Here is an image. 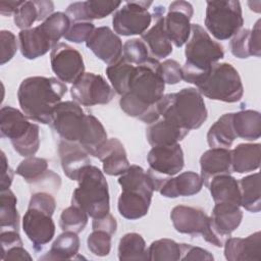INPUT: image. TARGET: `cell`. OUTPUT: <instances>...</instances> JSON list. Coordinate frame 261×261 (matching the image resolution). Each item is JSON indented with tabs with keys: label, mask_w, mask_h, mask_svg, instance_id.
I'll return each instance as SVG.
<instances>
[{
	"label": "cell",
	"mask_w": 261,
	"mask_h": 261,
	"mask_svg": "<svg viewBox=\"0 0 261 261\" xmlns=\"http://www.w3.org/2000/svg\"><path fill=\"white\" fill-rule=\"evenodd\" d=\"M164 89L161 63L157 59L149 57L144 63L135 65L128 90L121 96L119 106L128 116L151 124L160 117L157 103L164 96Z\"/></svg>",
	"instance_id": "6da1fadb"
},
{
	"label": "cell",
	"mask_w": 261,
	"mask_h": 261,
	"mask_svg": "<svg viewBox=\"0 0 261 261\" xmlns=\"http://www.w3.org/2000/svg\"><path fill=\"white\" fill-rule=\"evenodd\" d=\"M66 92L65 84L56 77L30 76L20 83L17 99L29 119L50 124L54 110Z\"/></svg>",
	"instance_id": "7a4b0ae2"
},
{
	"label": "cell",
	"mask_w": 261,
	"mask_h": 261,
	"mask_svg": "<svg viewBox=\"0 0 261 261\" xmlns=\"http://www.w3.org/2000/svg\"><path fill=\"white\" fill-rule=\"evenodd\" d=\"M159 115L181 128L197 129L207 119V109L196 88H184L177 93L164 95L157 103Z\"/></svg>",
	"instance_id": "3957f363"
},
{
	"label": "cell",
	"mask_w": 261,
	"mask_h": 261,
	"mask_svg": "<svg viewBox=\"0 0 261 261\" xmlns=\"http://www.w3.org/2000/svg\"><path fill=\"white\" fill-rule=\"evenodd\" d=\"M191 34L186 45V62L181 70L182 80L196 85L215 63L223 58L224 51L222 46L212 40L200 24H191Z\"/></svg>",
	"instance_id": "277c9868"
},
{
	"label": "cell",
	"mask_w": 261,
	"mask_h": 261,
	"mask_svg": "<svg viewBox=\"0 0 261 261\" xmlns=\"http://www.w3.org/2000/svg\"><path fill=\"white\" fill-rule=\"evenodd\" d=\"M121 194L117 208L125 219L136 220L147 215L154 188L147 172L139 165H130L118 178Z\"/></svg>",
	"instance_id": "5b68a950"
},
{
	"label": "cell",
	"mask_w": 261,
	"mask_h": 261,
	"mask_svg": "<svg viewBox=\"0 0 261 261\" xmlns=\"http://www.w3.org/2000/svg\"><path fill=\"white\" fill-rule=\"evenodd\" d=\"M79 187L73 191L71 204L80 207L90 217L99 218L110 213L108 184L103 172L88 165L77 177Z\"/></svg>",
	"instance_id": "8992f818"
},
{
	"label": "cell",
	"mask_w": 261,
	"mask_h": 261,
	"mask_svg": "<svg viewBox=\"0 0 261 261\" xmlns=\"http://www.w3.org/2000/svg\"><path fill=\"white\" fill-rule=\"evenodd\" d=\"M195 86L201 95L226 103L240 101L244 94L238 70L226 62L215 63Z\"/></svg>",
	"instance_id": "52a82bcc"
},
{
	"label": "cell",
	"mask_w": 261,
	"mask_h": 261,
	"mask_svg": "<svg viewBox=\"0 0 261 261\" xmlns=\"http://www.w3.org/2000/svg\"><path fill=\"white\" fill-rule=\"evenodd\" d=\"M206 4L205 27L215 39L228 40L241 30L244 19L239 1H207Z\"/></svg>",
	"instance_id": "ba28073f"
},
{
	"label": "cell",
	"mask_w": 261,
	"mask_h": 261,
	"mask_svg": "<svg viewBox=\"0 0 261 261\" xmlns=\"http://www.w3.org/2000/svg\"><path fill=\"white\" fill-rule=\"evenodd\" d=\"M149 169L146 171L154 191L160 188L170 177L177 174L185 165L184 152L180 145L155 146L149 151L147 155Z\"/></svg>",
	"instance_id": "9c48e42d"
},
{
	"label": "cell",
	"mask_w": 261,
	"mask_h": 261,
	"mask_svg": "<svg viewBox=\"0 0 261 261\" xmlns=\"http://www.w3.org/2000/svg\"><path fill=\"white\" fill-rule=\"evenodd\" d=\"M170 219L177 232L191 236L201 234L206 242L218 248L224 245V242L213 232L210 216L200 208L185 205L175 206L170 212Z\"/></svg>",
	"instance_id": "30bf717a"
},
{
	"label": "cell",
	"mask_w": 261,
	"mask_h": 261,
	"mask_svg": "<svg viewBox=\"0 0 261 261\" xmlns=\"http://www.w3.org/2000/svg\"><path fill=\"white\" fill-rule=\"evenodd\" d=\"M151 5V1L126 2L113 14L112 25L114 33L120 36H142L152 21V15L148 11Z\"/></svg>",
	"instance_id": "8fae6325"
},
{
	"label": "cell",
	"mask_w": 261,
	"mask_h": 261,
	"mask_svg": "<svg viewBox=\"0 0 261 261\" xmlns=\"http://www.w3.org/2000/svg\"><path fill=\"white\" fill-rule=\"evenodd\" d=\"M74 102L83 106H95L109 103L114 91L106 80L93 72H85L70 88Z\"/></svg>",
	"instance_id": "7c38bea8"
},
{
	"label": "cell",
	"mask_w": 261,
	"mask_h": 261,
	"mask_svg": "<svg viewBox=\"0 0 261 261\" xmlns=\"http://www.w3.org/2000/svg\"><path fill=\"white\" fill-rule=\"evenodd\" d=\"M86 115L76 102H61L54 110L50 125L61 140L79 142L85 127Z\"/></svg>",
	"instance_id": "4fadbf2b"
},
{
	"label": "cell",
	"mask_w": 261,
	"mask_h": 261,
	"mask_svg": "<svg viewBox=\"0 0 261 261\" xmlns=\"http://www.w3.org/2000/svg\"><path fill=\"white\" fill-rule=\"evenodd\" d=\"M53 72L62 83L74 84L85 73L82 54L65 43L56 44L50 53Z\"/></svg>",
	"instance_id": "5bb4252c"
},
{
	"label": "cell",
	"mask_w": 261,
	"mask_h": 261,
	"mask_svg": "<svg viewBox=\"0 0 261 261\" xmlns=\"http://www.w3.org/2000/svg\"><path fill=\"white\" fill-rule=\"evenodd\" d=\"M22 229L36 251H41L54 237L55 223L49 212L29 206L22 218Z\"/></svg>",
	"instance_id": "9a60e30c"
},
{
	"label": "cell",
	"mask_w": 261,
	"mask_h": 261,
	"mask_svg": "<svg viewBox=\"0 0 261 261\" xmlns=\"http://www.w3.org/2000/svg\"><path fill=\"white\" fill-rule=\"evenodd\" d=\"M194 9L187 1H174L168 7V12L163 16L164 30L170 42L176 47L184 46L191 36V18Z\"/></svg>",
	"instance_id": "2e32d148"
},
{
	"label": "cell",
	"mask_w": 261,
	"mask_h": 261,
	"mask_svg": "<svg viewBox=\"0 0 261 261\" xmlns=\"http://www.w3.org/2000/svg\"><path fill=\"white\" fill-rule=\"evenodd\" d=\"M86 46L108 65L122 56L121 39L108 27L96 28L87 40Z\"/></svg>",
	"instance_id": "e0dca14e"
},
{
	"label": "cell",
	"mask_w": 261,
	"mask_h": 261,
	"mask_svg": "<svg viewBox=\"0 0 261 261\" xmlns=\"http://www.w3.org/2000/svg\"><path fill=\"white\" fill-rule=\"evenodd\" d=\"M243 212L239 205L231 203H215L210 216L213 232L223 242L239 227Z\"/></svg>",
	"instance_id": "ac0fdd59"
},
{
	"label": "cell",
	"mask_w": 261,
	"mask_h": 261,
	"mask_svg": "<svg viewBox=\"0 0 261 261\" xmlns=\"http://www.w3.org/2000/svg\"><path fill=\"white\" fill-rule=\"evenodd\" d=\"M58 154L64 174L71 180H77L80 173L91 164L89 153L77 143L60 140Z\"/></svg>",
	"instance_id": "d6986e66"
},
{
	"label": "cell",
	"mask_w": 261,
	"mask_h": 261,
	"mask_svg": "<svg viewBox=\"0 0 261 261\" xmlns=\"http://www.w3.org/2000/svg\"><path fill=\"white\" fill-rule=\"evenodd\" d=\"M121 5L120 1H98L88 0L71 3L66 8V15L71 22L89 21L101 19L114 12Z\"/></svg>",
	"instance_id": "ffe728a7"
},
{
	"label": "cell",
	"mask_w": 261,
	"mask_h": 261,
	"mask_svg": "<svg viewBox=\"0 0 261 261\" xmlns=\"http://www.w3.org/2000/svg\"><path fill=\"white\" fill-rule=\"evenodd\" d=\"M34 123L23 112L11 106H3L0 110V135L1 138L9 139L14 145L21 141L31 132Z\"/></svg>",
	"instance_id": "44dd1931"
},
{
	"label": "cell",
	"mask_w": 261,
	"mask_h": 261,
	"mask_svg": "<svg viewBox=\"0 0 261 261\" xmlns=\"http://www.w3.org/2000/svg\"><path fill=\"white\" fill-rule=\"evenodd\" d=\"M200 176L206 187L213 177L221 174H230L233 172L230 150L225 148H211L205 151L200 158Z\"/></svg>",
	"instance_id": "7402d4cb"
},
{
	"label": "cell",
	"mask_w": 261,
	"mask_h": 261,
	"mask_svg": "<svg viewBox=\"0 0 261 261\" xmlns=\"http://www.w3.org/2000/svg\"><path fill=\"white\" fill-rule=\"evenodd\" d=\"M224 256L228 261L261 259V232L256 231L247 238H228L224 242Z\"/></svg>",
	"instance_id": "603a6c76"
},
{
	"label": "cell",
	"mask_w": 261,
	"mask_h": 261,
	"mask_svg": "<svg viewBox=\"0 0 261 261\" xmlns=\"http://www.w3.org/2000/svg\"><path fill=\"white\" fill-rule=\"evenodd\" d=\"M96 158L102 161L103 170L108 175H121L130 166L126 151L122 143L116 138L108 139L97 153Z\"/></svg>",
	"instance_id": "cb8c5ba5"
},
{
	"label": "cell",
	"mask_w": 261,
	"mask_h": 261,
	"mask_svg": "<svg viewBox=\"0 0 261 261\" xmlns=\"http://www.w3.org/2000/svg\"><path fill=\"white\" fill-rule=\"evenodd\" d=\"M18 41L19 50L22 56L30 60L45 55L55 46L40 24L35 28L20 31L18 34Z\"/></svg>",
	"instance_id": "d4e9b609"
},
{
	"label": "cell",
	"mask_w": 261,
	"mask_h": 261,
	"mask_svg": "<svg viewBox=\"0 0 261 261\" xmlns=\"http://www.w3.org/2000/svg\"><path fill=\"white\" fill-rule=\"evenodd\" d=\"M203 187L201 176L194 171H186L170 177L160 188L159 193L166 198L190 197L198 194Z\"/></svg>",
	"instance_id": "484cf974"
},
{
	"label": "cell",
	"mask_w": 261,
	"mask_h": 261,
	"mask_svg": "<svg viewBox=\"0 0 261 261\" xmlns=\"http://www.w3.org/2000/svg\"><path fill=\"white\" fill-rule=\"evenodd\" d=\"M53 10L54 4L52 1H23L13 14V20L20 31L28 30L35 21H44L54 13Z\"/></svg>",
	"instance_id": "4316f807"
},
{
	"label": "cell",
	"mask_w": 261,
	"mask_h": 261,
	"mask_svg": "<svg viewBox=\"0 0 261 261\" xmlns=\"http://www.w3.org/2000/svg\"><path fill=\"white\" fill-rule=\"evenodd\" d=\"M189 134L188 129L181 128L165 119H158L149 124L146 129V138L152 146H168L177 144Z\"/></svg>",
	"instance_id": "83f0119b"
},
{
	"label": "cell",
	"mask_w": 261,
	"mask_h": 261,
	"mask_svg": "<svg viewBox=\"0 0 261 261\" xmlns=\"http://www.w3.org/2000/svg\"><path fill=\"white\" fill-rule=\"evenodd\" d=\"M142 41L146 44L152 58L163 59L172 53V45L166 35L163 16L157 18L155 24L142 35Z\"/></svg>",
	"instance_id": "f1b7e54d"
},
{
	"label": "cell",
	"mask_w": 261,
	"mask_h": 261,
	"mask_svg": "<svg viewBox=\"0 0 261 261\" xmlns=\"http://www.w3.org/2000/svg\"><path fill=\"white\" fill-rule=\"evenodd\" d=\"M207 188L215 203H231L241 206L239 182L230 174H221L213 177Z\"/></svg>",
	"instance_id": "f546056e"
},
{
	"label": "cell",
	"mask_w": 261,
	"mask_h": 261,
	"mask_svg": "<svg viewBox=\"0 0 261 261\" xmlns=\"http://www.w3.org/2000/svg\"><path fill=\"white\" fill-rule=\"evenodd\" d=\"M232 170L238 173H247L254 171L260 166L261 145L256 144H239L230 150Z\"/></svg>",
	"instance_id": "4dcf8cb0"
},
{
	"label": "cell",
	"mask_w": 261,
	"mask_h": 261,
	"mask_svg": "<svg viewBox=\"0 0 261 261\" xmlns=\"http://www.w3.org/2000/svg\"><path fill=\"white\" fill-rule=\"evenodd\" d=\"M107 141V133L100 120L94 115L87 114L85 127L77 143L90 155L96 157L99 150Z\"/></svg>",
	"instance_id": "1f68e13d"
},
{
	"label": "cell",
	"mask_w": 261,
	"mask_h": 261,
	"mask_svg": "<svg viewBox=\"0 0 261 261\" xmlns=\"http://www.w3.org/2000/svg\"><path fill=\"white\" fill-rule=\"evenodd\" d=\"M233 113H225L220 116L207 133V143L211 148L229 149L237 135L232 124Z\"/></svg>",
	"instance_id": "d6a6232c"
},
{
	"label": "cell",
	"mask_w": 261,
	"mask_h": 261,
	"mask_svg": "<svg viewBox=\"0 0 261 261\" xmlns=\"http://www.w3.org/2000/svg\"><path fill=\"white\" fill-rule=\"evenodd\" d=\"M233 129L237 138L254 141L261 136V116L255 110H241L233 113Z\"/></svg>",
	"instance_id": "836d02e7"
},
{
	"label": "cell",
	"mask_w": 261,
	"mask_h": 261,
	"mask_svg": "<svg viewBox=\"0 0 261 261\" xmlns=\"http://www.w3.org/2000/svg\"><path fill=\"white\" fill-rule=\"evenodd\" d=\"M80 249V239L73 231H63L53 242L49 252L39 260H71L75 259Z\"/></svg>",
	"instance_id": "e575fe53"
},
{
	"label": "cell",
	"mask_w": 261,
	"mask_h": 261,
	"mask_svg": "<svg viewBox=\"0 0 261 261\" xmlns=\"http://www.w3.org/2000/svg\"><path fill=\"white\" fill-rule=\"evenodd\" d=\"M16 174L23 177L27 182L33 185L58 175L52 170H48V161L45 158L35 156L27 157L22 160L16 168Z\"/></svg>",
	"instance_id": "d590c367"
},
{
	"label": "cell",
	"mask_w": 261,
	"mask_h": 261,
	"mask_svg": "<svg viewBox=\"0 0 261 261\" xmlns=\"http://www.w3.org/2000/svg\"><path fill=\"white\" fill-rule=\"evenodd\" d=\"M238 182L241 193V206L252 213L260 212L261 197L259 172L245 176Z\"/></svg>",
	"instance_id": "8d00e7d4"
},
{
	"label": "cell",
	"mask_w": 261,
	"mask_h": 261,
	"mask_svg": "<svg viewBox=\"0 0 261 261\" xmlns=\"http://www.w3.org/2000/svg\"><path fill=\"white\" fill-rule=\"evenodd\" d=\"M118 259L126 260H149L148 249L143 237L137 232L125 233L119 241Z\"/></svg>",
	"instance_id": "74e56055"
},
{
	"label": "cell",
	"mask_w": 261,
	"mask_h": 261,
	"mask_svg": "<svg viewBox=\"0 0 261 261\" xmlns=\"http://www.w3.org/2000/svg\"><path fill=\"white\" fill-rule=\"evenodd\" d=\"M135 65L127 62L122 56L114 63L106 68V75L112 85V89L120 96L124 95L128 90L130 74Z\"/></svg>",
	"instance_id": "f35d334b"
},
{
	"label": "cell",
	"mask_w": 261,
	"mask_h": 261,
	"mask_svg": "<svg viewBox=\"0 0 261 261\" xmlns=\"http://www.w3.org/2000/svg\"><path fill=\"white\" fill-rule=\"evenodd\" d=\"M17 199L13 192L8 189L0 193V226L1 230L19 228V214L16 208Z\"/></svg>",
	"instance_id": "ab89813d"
},
{
	"label": "cell",
	"mask_w": 261,
	"mask_h": 261,
	"mask_svg": "<svg viewBox=\"0 0 261 261\" xmlns=\"http://www.w3.org/2000/svg\"><path fill=\"white\" fill-rule=\"evenodd\" d=\"M148 257L152 261L180 260L179 244L170 239H160L152 242L148 248Z\"/></svg>",
	"instance_id": "60d3db41"
},
{
	"label": "cell",
	"mask_w": 261,
	"mask_h": 261,
	"mask_svg": "<svg viewBox=\"0 0 261 261\" xmlns=\"http://www.w3.org/2000/svg\"><path fill=\"white\" fill-rule=\"evenodd\" d=\"M89 215L80 207L72 205L65 208L60 215L59 225L63 231H73L75 233L84 230L88 223Z\"/></svg>",
	"instance_id": "b9f144b4"
},
{
	"label": "cell",
	"mask_w": 261,
	"mask_h": 261,
	"mask_svg": "<svg viewBox=\"0 0 261 261\" xmlns=\"http://www.w3.org/2000/svg\"><path fill=\"white\" fill-rule=\"evenodd\" d=\"M70 19L65 12H54L44 21L41 22V27L47 33L54 45L58 44L59 40L65 36L69 27Z\"/></svg>",
	"instance_id": "7bdbcfd3"
},
{
	"label": "cell",
	"mask_w": 261,
	"mask_h": 261,
	"mask_svg": "<svg viewBox=\"0 0 261 261\" xmlns=\"http://www.w3.org/2000/svg\"><path fill=\"white\" fill-rule=\"evenodd\" d=\"M122 57L134 65H140L149 59V50L142 40L130 39L122 46Z\"/></svg>",
	"instance_id": "ee69618b"
},
{
	"label": "cell",
	"mask_w": 261,
	"mask_h": 261,
	"mask_svg": "<svg viewBox=\"0 0 261 261\" xmlns=\"http://www.w3.org/2000/svg\"><path fill=\"white\" fill-rule=\"evenodd\" d=\"M87 246L95 256H107L111 250V234L103 230H93L87 239Z\"/></svg>",
	"instance_id": "f6af8a7d"
},
{
	"label": "cell",
	"mask_w": 261,
	"mask_h": 261,
	"mask_svg": "<svg viewBox=\"0 0 261 261\" xmlns=\"http://www.w3.org/2000/svg\"><path fill=\"white\" fill-rule=\"evenodd\" d=\"M250 36H251V30L242 29L231 38L229 47H230V52L233 56L242 59L252 56Z\"/></svg>",
	"instance_id": "bcb514c9"
},
{
	"label": "cell",
	"mask_w": 261,
	"mask_h": 261,
	"mask_svg": "<svg viewBox=\"0 0 261 261\" xmlns=\"http://www.w3.org/2000/svg\"><path fill=\"white\" fill-rule=\"evenodd\" d=\"M95 25L93 22L89 21H79V22H71L70 27L63 37L66 41L72 43H82L87 42L90 38L92 33L95 30Z\"/></svg>",
	"instance_id": "7dc6e473"
},
{
	"label": "cell",
	"mask_w": 261,
	"mask_h": 261,
	"mask_svg": "<svg viewBox=\"0 0 261 261\" xmlns=\"http://www.w3.org/2000/svg\"><path fill=\"white\" fill-rule=\"evenodd\" d=\"M0 44H1V56L0 63L4 65L6 62L10 61L17 51V41L14 34L10 31L0 32Z\"/></svg>",
	"instance_id": "c3c4849f"
},
{
	"label": "cell",
	"mask_w": 261,
	"mask_h": 261,
	"mask_svg": "<svg viewBox=\"0 0 261 261\" xmlns=\"http://www.w3.org/2000/svg\"><path fill=\"white\" fill-rule=\"evenodd\" d=\"M161 72L165 84L175 85L182 80L181 66L173 59H167L161 63Z\"/></svg>",
	"instance_id": "681fc988"
},
{
	"label": "cell",
	"mask_w": 261,
	"mask_h": 261,
	"mask_svg": "<svg viewBox=\"0 0 261 261\" xmlns=\"http://www.w3.org/2000/svg\"><path fill=\"white\" fill-rule=\"evenodd\" d=\"M180 247V260H207L214 259L213 255L200 247H195L190 244H179Z\"/></svg>",
	"instance_id": "f907efd6"
},
{
	"label": "cell",
	"mask_w": 261,
	"mask_h": 261,
	"mask_svg": "<svg viewBox=\"0 0 261 261\" xmlns=\"http://www.w3.org/2000/svg\"><path fill=\"white\" fill-rule=\"evenodd\" d=\"M29 206L43 209L53 215L56 209V201L52 195L45 192H38L32 195Z\"/></svg>",
	"instance_id": "816d5d0a"
},
{
	"label": "cell",
	"mask_w": 261,
	"mask_h": 261,
	"mask_svg": "<svg viewBox=\"0 0 261 261\" xmlns=\"http://www.w3.org/2000/svg\"><path fill=\"white\" fill-rule=\"evenodd\" d=\"M92 227H93V230H103L112 236L116 232L117 222L115 218L110 213H108L103 217L93 218Z\"/></svg>",
	"instance_id": "f5cc1de1"
},
{
	"label": "cell",
	"mask_w": 261,
	"mask_h": 261,
	"mask_svg": "<svg viewBox=\"0 0 261 261\" xmlns=\"http://www.w3.org/2000/svg\"><path fill=\"white\" fill-rule=\"evenodd\" d=\"M0 237H1L2 253L6 252L7 250L15 246H22V241L17 230H13V229L1 230Z\"/></svg>",
	"instance_id": "db71d44e"
},
{
	"label": "cell",
	"mask_w": 261,
	"mask_h": 261,
	"mask_svg": "<svg viewBox=\"0 0 261 261\" xmlns=\"http://www.w3.org/2000/svg\"><path fill=\"white\" fill-rule=\"evenodd\" d=\"M1 185H0V191L8 190L12 184L13 179V171L8 165L7 158L4 154V152H1Z\"/></svg>",
	"instance_id": "11a10c76"
},
{
	"label": "cell",
	"mask_w": 261,
	"mask_h": 261,
	"mask_svg": "<svg viewBox=\"0 0 261 261\" xmlns=\"http://www.w3.org/2000/svg\"><path fill=\"white\" fill-rule=\"evenodd\" d=\"M1 259L8 260H32L31 255L22 246H15L4 253H1Z\"/></svg>",
	"instance_id": "9f6ffc18"
},
{
	"label": "cell",
	"mask_w": 261,
	"mask_h": 261,
	"mask_svg": "<svg viewBox=\"0 0 261 261\" xmlns=\"http://www.w3.org/2000/svg\"><path fill=\"white\" fill-rule=\"evenodd\" d=\"M260 22L261 20L258 19L255 23L254 28L251 30L250 36V43H251V52L252 56L259 57L261 55V36H260Z\"/></svg>",
	"instance_id": "6f0895ef"
},
{
	"label": "cell",
	"mask_w": 261,
	"mask_h": 261,
	"mask_svg": "<svg viewBox=\"0 0 261 261\" xmlns=\"http://www.w3.org/2000/svg\"><path fill=\"white\" fill-rule=\"evenodd\" d=\"M23 1H0V13L4 16L14 14Z\"/></svg>",
	"instance_id": "680465c9"
}]
</instances>
